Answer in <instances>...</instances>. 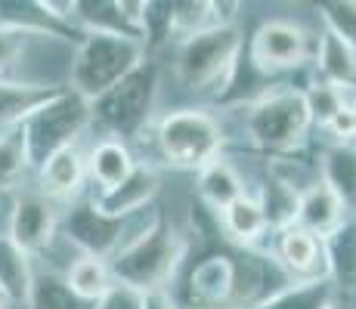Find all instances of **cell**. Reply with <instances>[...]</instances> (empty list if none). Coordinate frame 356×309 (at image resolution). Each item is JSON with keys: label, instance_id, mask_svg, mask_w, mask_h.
<instances>
[{"label": "cell", "instance_id": "cell-1", "mask_svg": "<svg viewBox=\"0 0 356 309\" xmlns=\"http://www.w3.org/2000/svg\"><path fill=\"white\" fill-rule=\"evenodd\" d=\"M183 260H186V238L161 214H155L108 260V269L118 285H127L143 294L155 291V287H168V281L177 276Z\"/></svg>", "mask_w": 356, "mask_h": 309}, {"label": "cell", "instance_id": "cell-2", "mask_svg": "<svg viewBox=\"0 0 356 309\" xmlns=\"http://www.w3.org/2000/svg\"><path fill=\"white\" fill-rule=\"evenodd\" d=\"M143 62H146L143 40L121 37V34L87 31L74 47L72 68H68V90L93 102L102 93L112 90L118 81H124Z\"/></svg>", "mask_w": 356, "mask_h": 309}, {"label": "cell", "instance_id": "cell-3", "mask_svg": "<svg viewBox=\"0 0 356 309\" xmlns=\"http://www.w3.org/2000/svg\"><path fill=\"white\" fill-rule=\"evenodd\" d=\"M242 34L236 25H211L183 37L177 50V81L193 93L223 90L238 72Z\"/></svg>", "mask_w": 356, "mask_h": 309}, {"label": "cell", "instance_id": "cell-4", "mask_svg": "<svg viewBox=\"0 0 356 309\" xmlns=\"http://www.w3.org/2000/svg\"><path fill=\"white\" fill-rule=\"evenodd\" d=\"M248 140L264 155H291L307 142L313 130L310 112H307L304 90L279 87V90L260 93L248 106Z\"/></svg>", "mask_w": 356, "mask_h": 309}, {"label": "cell", "instance_id": "cell-5", "mask_svg": "<svg viewBox=\"0 0 356 309\" xmlns=\"http://www.w3.org/2000/svg\"><path fill=\"white\" fill-rule=\"evenodd\" d=\"M90 124H93L90 102L74 90H68V87L59 90L47 106H40L38 112L22 124L31 167L40 170L56 152L74 149Z\"/></svg>", "mask_w": 356, "mask_h": 309}, {"label": "cell", "instance_id": "cell-6", "mask_svg": "<svg viewBox=\"0 0 356 309\" xmlns=\"http://www.w3.org/2000/svg\"><path fill=\"white\" fill-rule=\"evenodd\" d=\"M155 102H159V65L146 59L108 93L93 99L90 112L93 121L102 124L108 133L121 136V142H124L149 127L155 115Z\"/></svg>", "mask_w": 356, "mask_h": 309}, {"label": "cell", "instance_id": "cell-7", "mask_svg": "<svg viewBox=\"0 0 356 309\" xmlns=\"http://www.w3.org/2000/svg\"><path fill=\"white\" fill-rule=\"evenodd\" d=\"M161 158L170 167L202 170L204 164L217 161L223 152V130L220 121L204 108H180L164 115L155 127Z\"/></svg>", "mask_w": 356, "mask_h": 309}, {"label": "cell", "instance_id": "cell-8", "mask_svg": "<svg viewBox=\"0 0 356 309\" xmlns=\"http://www.w3.org/2000/svg\"><path fill=\"white\" fill-rule=\"evenodd\" d=\"M134 217H108L93 204V198H81V201L68 204L65 217L59 219V229L81 251V257H97V260H112L115 253L136 235Z\"/></svg>", "mask_w": 356, "mask_h": 309}, {"label": "cell", "instance_id": "cell-9", "mask_svg": "<svg viewBox=\"0 0 356 309\" xmlns=\"http://www.w3.org/2000/svg\"><path fill=\"white\" fill-rule=\"evenodd\" d=\"M316 40L319 37H313L304 25L289 22V19H270L251 37L248 59L264 74L291 72L316 56Z\"/></svg>", "mask_w": 356, "mask_h": 309}, {"label": "cell", "instance_id": "cell-10", "mask_svg": "<svg viewBox=\"0 0 356 309\" xmlns=\"http://www.w3.org/2000/svg\"><path fill=\"white\" fill-rule=\"evenodd\" d=\"M59 219L63 217H59L56 201L50 195H44L40 189L19 192L16 201H13L6 235L31 257V253H40L50 247V242L59 232Z\"/></svg>", "mask_w": 356, "mask_h": 309}, {"label": "cell", "instance_id": "cell-11", "mask_svg": "<svg viewBox=\"0 0 356 309\" xmlns=\"http://www.w3.org/2000/svg\"><path fill=\"white\" fill-rule=\"evenodd\" d=\"M236 297V253H208L193 266L183 285V303L189 309H232Z\"/></svg>", "mask_w": 356, "mask_h": 309}, {"label": "cell", "instance_id": "cell-12", "mask_svg": "<svg viewBox=\"0 0 356 309\" xmlns=\"http://www.w3.org/2000/svg\"><path fill=\"white\" fill-rule=\"evenodd\" d=\"M273 260L285 272L289 281H328L325 251L323 238L310 235V232L289 226L273 235Z\"/></svg>", "mask_w": 356, "mask_h": 309}, {"label": "cell", "instance_id": "cell-13", "mask_svg": "<svg viewBox=\"0 0 356 309\" xmlns=\"http://www.w3.org/2000/svg\"><path fill=\"white\" fill-rule=\"evenodd\" d=\"M159 174L149 164H136L134 174L121 185H115L108 192H97L93 204L99 210H106L108 217H136L143 208L152 204V198L159 195Z\"/></svg>", "mask_w": 356, "mask_h": 309}, {"label": "cell", "instance_id": "cell-14", "mask_svg": "<svg viewBox=\"0 0 356 309\" xmlns=\"http://www.w3.org/2000/svg\"><path fill=\"white\" fill-rule=\"evenodd\" d=\"M350 217L344 210V204L325 189L323 183H310L304 192L298 195V214H294V226L316 238H328L338 229L344 219Z\"/></svg>", "mask_w": 356, "mask_h": 309}, {"label": "cell", "instance_id": "cell-15", "mask_svg": "<svg viewBox=\"0 0 356 309\" xmlns=\"http://www.w3.org/2000/svg\"><path fill=\"white\" fill-rule=\"evenodd\" d=\"M87 180V155L74 149H63L40 167V185L44 195H50L53 201H72L84 192Z\"/></svg>", "mask_w": 356, "mask_h": 309}, {"label": "cell", "instance_id": "cell-16", "mask_svg": "<svg viewBox=\"0 0 356 309\" xmlns=\"http://www.w3.org/2000/svg\"><path fill=\"white\" fill-rule=\"evenodd\" d=\"M65 87L29 84V81H0V133L16 130Z\"/></svg>", "mask_w": 356, "mask_h": 309}, {"label": "cell", "instance_id": "cell-17", "mask_svg": "<svg viewBox=\"0 0 356 309\" xmlns=\"http://www.w3.org/2000/svg\"><path fill=\"white\" fill-rule=\"evenodd\" d=\"M319 183L344 204L347 214H356V142H334L319 161Z\"/></svg>", "mask_w": 356, "mask_h": 309}, {"label": "cell", "instance_id": "cell-18", "mask_svg": "<svg viewBox=\"0 0 356 309\" xmlns=\"http://www.w3.org/2000/svg\"><path fill=\"white\" fill-rule=\"evenodd\" d=\"M328 281L334 291L356 294V214H350L328 238H323Z\"/></svg>", "mask_w": 356, "mask_h": 309}, {"label": "cell", "instance_id": "cell-19", "mask_svg": "<svg viewBox=\"0 0 356 309\" xmlns=\"http://www.w3.org/2000/svg\"><path fill=\"white\" fill-rule=\"evenodd\" d=\"M134 167H136L134 155H130V149L121 140H102L87 155V176L93 180V185H99V192L121 185L134 174Z\"/></svg>", "mask_w": 356, "mask_h": 309}, {"label": "cell", "instance_id": "cell-20", "mask_svg": "<svg viewBox=\"0 0 356 309\" xmlns=\"http://www.w3.org/2000/svg\"><path fill=\"white\" fill-rule=\"evenodd\" d=\"M313 65L319 72V81L334 87H356V47L344 44L341 37L323 31L316 40Z\"/></svg>", "mask_w": 356, "mask_h": 309}, {"label": "cell", "instance_id": "cell-21", "mask_svg": "<svg viewBox=\"0 0 356 309\" xmlns=\"http://www.w3.org/2000/svg\"><path fill=\"white\" fill-rule=\"evenodd\" d=\"M31 257L6 232H0V297L6 303H25L31 291Z\"/></svg>", "mask_w": 356, "mask_h": 309}, {"label": "cell", "instance_id": "cell-22", "mask_svg": "<svg viewBox=\"0 0 356 309\" xmlns=\"http://www.w3.org/2000/svg\"><path fill=\"white\" fill-rule=\"evenodd\" d=\"M198 195L214 210H227L232 201H238L245 195V183L238 176V170L220 155L217 161L204 164L198 170Z\"/></svg>", "mask_w": 356, "mask_h": 309}, {"label": "cell", "instance_id": "cell-23", "mask_svg": "<svg viewBox=\"0 0 356 309\" xmlns=\"http://www.w3.org/2000/svg\"><path fill=\"white\" fill-rule=\"evenodd\" d=\"M220 214H223V229H227V235L236 244H242L245 251H254V244L270 232L264 208H260V201L251 195H242L238 201H232L227 210H220Z\"/></svg>", "mask_w": 356, "mask_h": 309}, {"label": "cell", "instance_id": "cell-24", "mask_svg": "<svg viewBox=\"0 0 356 309\" xmlns=\"http://www.w3.org/2000/svg\"><path fill=\"white\" fill-rule=\"evenodd\" d=\"M25 303L29 309H97V303L78 297L68 287L65 276H56V272H34Z\"/></svg>", "mask_w": 356, "mask_h": 309}, {"label": "cell", "instance_id": "cell-25", "mask_svg": "<svg viewBox=\"0 0 356 309\" xmlns=\"http://www.w3.org/2000/svg\"><path fill=\"white\" fill-rule=\"evenodd\" d=\"M298 185H291L285 176L270 174V180L264 183V192H260V208H264L266 226L273 232L279 229H289L294 226V214H298Z\"/></svg>", "mask_w": 356, "mask_h": 309}, {"label": "cell", "instance_id": "cell-26", "mask_svg": "<svg viewBox=\"0 0 356 309\" xmlns=\"http://www.w3.org/2000/svg\"><path fill=\"white\" fill-rule=\"evenodd\" d=\"M334 294L332 281H291L257 309H325L334 303Z\"/></svg>", "mask_w": 356, "mask_h": 309}, {"label": "cell", "instance_id": "cell-27", "mask_svg": "<svg viewBox=\"0 0 356 309\" xmlns=\"http://www.w3.org/2000/svg\"><path fill=\"white\" fill-rule=\"evenodd\" d=\"M65 281H68V287H72L78 297L90 300V303H97L102 294L115 285L108 263L106 260H97V257H78L72 266H68Z\"/></svg>", "mask_w": 356, "mask_h": 309}, {"label": "cell", "instance_id": "cell-28", "mask_svg": "<svg viewBox=\"0 0 356 309\" xmlns=\"http://www.w3.org/2000/svg\"><path fill=\"white\" fill-rule=\"evenodd\" d=\"M29 167H31V161H29V149H25L22 127L3 130L0 133V192L16 189L25 180Z\"/></svg>", "mask_w": 356, "mask_h": 309}, {"label": "cell", "instance_id": "cell-29", "mask_svg": "<svg viewBox=\"0 0 356 309\" xmlns=\"http://www.w3.org/2000/svg\"><path fill=\"white\" fill-rule=\"evenodd\" d=\"M40 37H47V34H31L10 28V25H0V81H16V72L22 68L31 47Z\"/></svg>", "mask_w": 356, "mask_h": 309}, {"label": "cell", "instance_id": "cell-30", "mask_svg": "<svg viewBox=\"0 0 356 309\" xmlns=\"http://www.w3.org/2000/svg\"><path fill=\"white\" fill-rule=\"evenodd\" d=\"M319 16H323L328 34L356 47V0H328V3H319Z\"/></svg>", "mask_w": 356, "mask_h": 309}, {"label": "cell", "instance_id": "cell-31", "mask_svg": "<svg viewBox=\"0 0 356 309\" xmlns=\"http://www.w3.org/2000/svg\"><path fill=\"white\" fill-rule=\"evenodd\" d=\"M97 309H143V294L115 281V285L97 300Z\"/></svg>", "mask_w": 356, "mask_h": 309}, {"label": "cell", "instance_id": "cell-32", "mask_svg": "<svg viewBox=\"0 0 356 309\" xmlns=\"http://www.w3.org/2000/svg\"><path fill=\"white\" fill-rule=\"evenodd\" d=\"M143 309H180L177 297L168 287H155V291H143Z\"/></svg>", "mask_w": 356, "mask_h": 309}, {"label": "cell", "instance_id": "cell-33", "mask_svg": "<svg viewBox=\"0 0 356 309\" xmlns=\"http://www.w3.org/2000/svg\"><path fill=\"white\" fill-rule=\"evenodd\" d=\"M350 121H353V136H356V102L350 106Z\"/></svg>", "mask_w": 356, "mask_h": 309}, {"label": "cell", "instance_id": "cell-34", "mask_svg": "<svg viewBox=\"0 0 356 309\" xmlns=\"http://www.w3.org/2000/svg\"><path fill=\"white\" fill-rule=\"evenodd\" d=\"M325 309H350V306H341V303H332V306H325Z\"/></svg>", "mask_w": 356, "mask_h": 309}, {"label": "cell", "instance_id": "cell-35", "mask_svg": "<svg viewBox=\"0 0 356 309\" xmlns=\"http://www.w3.org/2000/svg\"><path fill=\"white\" fill-rule=\"evenodd\" d=\"M0 309H6V300L3 297H0Z\"/></svg>", "mask_w": 356, "mask_h": 309}]
</instances>
